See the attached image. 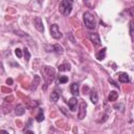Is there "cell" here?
Segmentation results:
<instances>
[{
    "label": "cell",
    "mask_w": 134,
    "mask_h": 134,
    "mask_svg": "<svg viewBox=\"0 0 134 134\" xmlns=\"http://www.w3.org/2000/svg\"><path fill=\"white\" fill-rule=\"evenodd\" d=\"M132 26H133V22L131 21V22H130V35H131V36L133 35V34H132V32H133V30H132Z\"/></svg>",
    "instance_id": "27"
},
{
    "label": "cell",
    "mask_w": 134,
    "mask_h": 134,
    "mask_svg": "<svg viewBox=\"0 0 134 134\" xmlns=\"http://www.w3.org/2000/svg\"><path fill=\"white\" fill-rule=\"evenodd\" d=\"M36 120H37L38 122H41V121L44 120V114H43V110H42V109H40L38 115L36 116Z\"/></svg>",
    "instance_id": "19"
},
{
    "label": "cell",
    "mask_w": 134,
    "mask_h": 134,
    "mask_svg": "<svg viewBox=\"0 0 134 134\" xmlns=\"http://www.w3.org/2000/svg\"><path fill=\"white\" fill-rule=\"evenodd\" d=\"M86 107H87V105L85 102H82L80 104V110H79V114H77L79 119H83L86 116Z\"/></svg>",
    "instance_id": "7"
},
{
    "label": "cell",
    "mask_w": 134,
    "mask_h": 134,
    "mask_svg": "<svg viewBox=\"0 0 134 134\" xmlns=\"http://www.w3.org/2000/svg\"><path fill=\"white\" fill-rule=\"evenodd\" d=\"M67 82H68V77L66 75H62L58 80V83H60V84H64V83H67Z\"/></svg>",
    "instance_id": "20"
},
{
    "label": "cell",
    "mask_w": 134,
    "mask_h": 134,
    "mask_svg": "<svg viewBox=\"0 0 134 134\" xmlns=\"http://www.w3.org/2000/svg\"><path fill=\"white\" fill-rule=\"evenodd\" d=\"M108 81H109L110 83H112V85H113V86H115V87H117V88H118V85H117V84H116L112 79H108Z\"/></svg>",
    "instance_id": "25"
},
{
    "label": "cell",
    "mask_w": 134,
    "mask_h": 134,
    "mask_svg": "<svg viewBox=\"0 0 134 134\" xmlns=\"http://www.w3.org/2000/svg\"><path fill=\"white\" fill-rule=\"evenodd\" d=\"M24 134H34V132L28 130V131H25V133H24Z\"/></svg>",
    "instance_id": "29"
},
{
    "label": "cell",
    "mask_w": 134,
    "mask_h": 134,
    "mask_svg": "<svg viewBox=\"0 0 134 134\" xmlns=\"http://www.w3.org/2000/svg\"><path fill=\"white\" fill-rule=\"evenodd\" d=\"M13 83H14V82H13V80H12L10 77L6 80V84H7V85H13Z\"/></svg>",
    "instance_id": "26"
},
{
    "label": "cell",
    "mask_w": 134,
    "mask_h": 134,
    "mask_svg": "<svg viewBox=\"0 0 134 134\" xmlns=\"http://www.w3.org/2000/svg\"><path fill=\"white\" fill-rule=\"evenodd\" d=\"M50 51H53V52H55V53H60V54H62L63 52H64V49H63V47L61 46V45H59V44H54V45H51L50 46Z\"/></svg>",
    "instance_id": "10"
},
{
    "label": "cell",
    "mask_w": 134,
    "mask_h": 134,
    "mask_svg": "<svg viewBox=\"0 0 134 134\" xmlns=\"http://www.w3.org/2000/svg\"><path fill=\"white\" fill-rule=\"evenodd\" d=\"M49 98H50V100L51 102H53V103H55L57 100H59V98H60V93L58 92V91H52L51 93H50V96H49Z\"/></svg>",
    "instance_id": "16"
},
{
    "label": "cell",
    "mask_w": 134,
    "mask_h": 134,
    "mask_svg": "<svg viewBox=\"0 0 134 134\" xmlns=\"http://www.w3.org/2000/svg\"><path fill=\"white\" fill-rule=\"evenodd\" d=\"M24 112H25V108H24L21 104L17 105V107L15 108V113H16V115H18V116L23 115V114H24Z\"/></svg>",
    "instance_id": "14"
},
{
    "label": "cell",
    "mask_w": 134,
    "mask_h": 134,
    "mask_svg": "<svg viewBox=\"0 0 134 134\" xmlns=\"http://www.w3.org/2000/svg\"><path fill=\"white\" fill-rule=\"evenodd\" d=\"M0 134H8V132L5 130H0Z\"/></svg>",
    "instance_id": "28"
},
{
    "label": "cell",
    "mask_w": 134,
    "mask_h": 134,
    "mask_svg": "<svg viewBox=\"0 0 134 134\" xmlns=\"http://www.w3.org/2000/svg\"><path fill=\"white\" fill-rule=\"evenodd\" d=\"M70 91L72 93V95L74 97H76L79 94H80V91H79V84L77 83H72L70 85Z\"/></svg>",
    "instance_id": "9"
},
{
    "label": "cell",
    "mask_w": 134,
    "mask_h": 134,
    "mask_svg": "<svg viewBox=\"0 0 134 134\" xmlns=\"http://www.w3.org/2000/svg\"><path fill=\"white\" fill-rule=\"evenodd\" d=\"M106 50H107V48L104 47V48H102V49L95 54V57H96V59H97L98 61H103V60L105 59V57H106Z\"/></svg>",
    "instance_id": "12"
},
{
    "label": "cell",
    "mask_w": 134,
    "mask_h": 134,
    "mask_svg": "<svg viewBox=\"0 0 134 134\" xmlns=\"http://www.w3.org/2000/svg\"><path fill=\"white\" fill-rule=\"evenodd\" d=\"M118 80H119L120 83H129V82H130L129 75H128L126 72H121V73H119V75H118Z\"/></svg>",
    "instance_id": "13"
},
{
    "label": "cell",
    "mask_w": 134,
    "mask_h": 134,
    "mask_svg": "<svg viewBox=\"0 0 134 134\" xmlns=\"http://www.w3.org/2000/svg\"><path fill=\"white\" fill-rule=\"evenodd\" d=\"M41 71H42V74H43L46 85L53 82V80L55 77V70L51 66H43Z\"/></svg>",
    "instance_id": "1"
},
{
    "label": "cell",
    "mask_w": 134,
    "mask_h": 134,
    "mask_svg": "<svg viewBox=\"0 0 134 134\" xmlns=\"http://www.w3.org/2000/svg\"><path fill=\"white\" fill-rule=\"evenodd\" d=\"M84 23L88 29H94L95 28V18L90 12L84 13Z\"/></svg>",
    "instance_id": "3"
},
{
    "label": "cell",
    "mask_w": 134,
    "mask_h": 134,
    "mask_svg": "<svg viewBox=\"0 0 134 134\" xmlns=\"http://www.w3.org/2000/svg\"><path fill=\"white\" fill-rule=\"evenodd\" d=\"M113 108L116 109V110H118V111H120V112H124L125 106H124V104H117V105H114Z\"/></svg>",
    "instance_id": "21"
},
{
    "label": "cell",
    "mask_w": 134,
    "mask_h": 134,
    "mask_svg": "<svg viewBox=\"0 0 134 134\" xmlns=\"http://www.w3.org/2000/svg\"><path fill=\"white\" fill-rule=\"evenodd\" d=\"M15 54L18 57V58H22V50L20 48H16L15 49Z\"/></svg>",
    "instance_id": "24"
},
{
    "label": "cell",
    "mask_w": 134,
    "mask_h": 134,
    "mask_svg": "<svg viewBox=\"0 0 134 134\" xmlns=\"http://www.w3.org/2000/svg\"><path fill=\"white\" fill-rule=\"evenodd\" d=\"M70 69H71V67H70L69 63H64V64H61L59 66V70L60 71H69Z\"/></svg>",
    "instance_id": "18"
},
{
    "label": "cell",
    "mask_w": 134,
    "mask_h": 134,
    "mask_svg": "<svg viewBox=\"0 0 134 134\" xmlns=\"http://www.w3.org/2000/svg\"><path fill=\"white\" fill-rule=\"evenodd\" d=\"M90 99H91V102H92L94 105L97 104V102H98V96H97V92H96L95 89H92V90L90 91Z\"/></svg>",
    "instance_id": "11"
},
{
    "label": "cell",
    "mask_w": 134,
    "mask_h": 134,
    "mask_svg": "<svg viewBox=\"0 0 134 134\" xmlns=\"http://www.w3.org/2000/svg\"><path fill=\"white\" fill-rule=\"evenodd\" d=\"M88 38H89V40L93 43L94 46L100 45V38H99L98 34H96V32H91V34L88 35Z\"/></svg>",
    "instance_id": "5"
},
{
    "label": "cell",
    "mask_w": 134,
    "mask_h": 134,
    "mask_svg": "<svg viewBox=\"0 0 134 134\" xmlns=\"http://www.w3.org/2000/svg\"><path fill=\"white\" fill-rule=\"evenodd\" d=\"M40 82H41V77L39 76V75H34V81H32V86H31V90H36L37 89V87H38V85L40 84Z\"/></svg>",
    "instance_id": "15"
},
{
    "label": "cell",
    "mask_w": 134,
    "mask_h": 134,
    "mask_svg": "<svg viewBox=\"0 0 134 134\" xmlns=\"http://www.w3.org/2000/svg\"><path fill=\"white\" fill-rule=\"evenodd\" d=\"M15 32H16V35H18L19 37H23V38H24V37H25V38L28 37L25 32H23V31H21V30H15Z\"/></svg>",
    "instance_id": "23"
},
{
    "label": "cell",
    "mask_w": 134,
    "mask_h": 134,
    "mask_svg": "<svg viewBox=\"0 0 134 134\" xmlns=\"http://www.w3.org/2000/svg\"><path fill=\"white\" fill-rule=\"evenodd\" d=\"M68 107L70 109V111H75L77 108V98L72 96L69 100H68Z\"/></svg>",
    "instance_id": "8"
},
{
    "label": "cell",
    "mask_w": 134,
    "mask_h": 134,
    "mask_svg": "<svg viewBox=\"0 0 134 134\" xmlns=\"http://www.w3.org/2000/svg\"><path fill=\"white\" fill-rule=\"evenodd\" d=\"M59 10L64 16L70 15V13L72 10V1L71 0H63V1H61L60 4H59Z\"/></svg>",
    "instance_id": "2"
},
{
    "label": "cell",
    "mask_w": 134,
    "mask_h": 134,
    "mask_svg": "<svg viewBox=\"0 0 134 134\" xmlns=\"http://www.w3.org/2000/svg\"><path fill=\"white\" fill-rule=\"evenodd\" d=\"M34 24H35V27L37 28L38 31L40 32H43L44 31V26H43V22H42V19L40 17H36L34 19Z\"/></svg>",
    "instance_id": "6"
},
{
    "label": "cell",
    "mask_w": 134,
    "mask_h": 134,
    "mask_svg": "<svg viewBox=\"0 0 134 134\" xmlns=\"http://www.w3.org/2000/svg\"><path fill=\"white\" fill-rule=\"evenodd\" d=\"M117 97H118V93H117V91H110V92H109L108 99H109L110 102H114V100H116Z\"/></svg>",
    "instance_id": "17"
},
{
    "label": "cell",
    "mask_w": 134,
    "mask_h": 134,
    "mask_svg": "<svg viewBox=\"0 0 134 134\" xmlns=\"http://www.w3.org/2000/svg\"><path fill=\"white\" fill-rule=\"evenodd\" d=\"M50 34H51L52 38H54V39H61L62 36H63L61 30L59 29V26L57 24H52L50 26Z\"/></svg>",
    "instance_id": "4"
},
{
    "label": "cell",
    "mask_w": 134,
    "mask_h": 134,
    "mask_svg": "<svg viewBox=\"0 0 134 134\" xmlns=\"http://www.w3.org/2000/svg\"><path fill=\"white\" fill-rule=\"evenodd\" d=\"M23 53H24L25 60H26V61H29V59H30V53H29V51H28L27 48H24V49H23Z\"/></svg>",
    "instance_id": "22"
}]
</instances>
